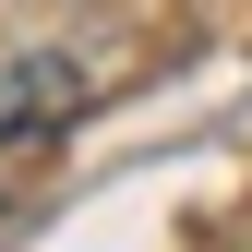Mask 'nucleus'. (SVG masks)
<instances>
[{
  "mask_svg": "<svg viewBox=\"0 0 252 252\" xmlns=\"http://www.w3.org/2000/svg\"><path fill=\"white\" fill-rule=\"evenodd\" d=\"M60 108H72V60H12L0 72V144L36 132V120H60Z\"/></svg>",
  "mask_w": 252,
  "mask_h": 252,
  "instance_id": "f257e3e1",
  "label": "nucleus"
}]
</instances>
